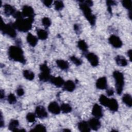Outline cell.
<instances>
[{"label": "cell", "instance_id": "obj_34", "mask_svg": "<svg viewBox=\"0 0 132 132\" xmlns=\"http://www.w3.org/2000/svg\"><path fill=\"white\" fill-rule=\"evenodd\" d=\"M122 4L124 8L130 10L131 7V4H132L131 1H130V0L123 1H122Z\"/></svg>", "mask_w": 132, "mask_h": 132}, {"label": "cell", "instance_id": "obj_33", "mask_svg": "<svg viewBox=\"0 0 132 132\" xmlns=\"http://www.w3.org/2000/svg\"><path fill=\"white\" fill-rule=\"evenodd\" d=\"M42 23L45 27L47 28L51 25V21L47 17H44L42 19Z\"/></svg>", "mask_w": 132, "mask_h": 132}, {"label": "cell", "instance_id": "obj_35", "mask_svg": "<svg viewBox=\"0 0 132 132\" xmlns=\"http://www.w3.org/2000/svg\"><path fill=\"white\" fill-rule=\"evenodd\" d=\"M7 100H8V102L9 103V104H14L16 102L15 96L12 93H10L8 95L7 97Z\"/></svg>", "mask_w": 132, "mask_h": 132}, {"label": "cell", "instance_id": "obj_43", "mask_svg": "<svg viewBox=\"0 0 132 132\" xmlns=\"http://www.w3.org/2000/svg\"><path fill=\"white\" fill-rule=\"evenodd\" d=\"M85 4H86L87 6L90 7L93 5V2L91 1H86L85 2H84Z\"/></svg>", "mask_w": 132, "mask_h": 132}, {"label": "cell", "instance_id": "obj_26", "mask_svg": "<svg viewBox=\"0 0 132 132\" xmlns=\"http://www.w3.org/2000/svg\"><path fill=\"white\" fill-rule=\"evenodd\" d=\"M23 74L24 78L27 80H31L34 79L35 74L32 71H31L30 70H24L23 71Z\"/></svg>", "mask_w": 132, "mask_h": 132}, {"label": "cell", "instance_id": "obj_36", "mask_svg": "<svg viewBox=\"0 0 132 132\" xmlns=\"http://www.w3.org/2000/svg\"><path fill=\"white\" fill-rule=\"evenodd\" d=\"M70 59L75 65H76L77 66L81 65L82 63V61L80 59L78 58L77 57H76L74 56H71L70 57Z\"/></svg>", "mask_w": 132, "mask_h": 132}, {"label": "cell", "instance_id": "obj_44", "mask_svg": "<svg viewBox=\"0 0 132 132\" xmlns=\"http://www.w3.org/2000/svg\"><path fill=\"white\" fill-rule=\"evenodd\" d=\"M127 56H128L130 61H131V50H129L127 51Z\"/></svg>", "mask_w": 132, "mask_h": 132}, {"label": "cell", "instance_id": "obj_10", "mask_svg": "<svg viewBox=\"0 0 132 132\" xmlns=\"http://www.w3.org/2000/svg\"><path fill=\"white\" fill-rule=\"evenodd\" d=\"M86 58L93 67H96L98 64V58L93 53H89L86 55Z\"/></svg>", "mask_w": 132, "mask_h": 132}, {"label": "cell", "instance_id": "obj_23", "mask_svg": "<svg viewBox=\"0 0 132 132\" xmlns=\"http://www.w3.org/2000/svg\"><path fill=\"white\" fill-rule=\"evenodd\" d=\"M56 64L58 67H59L60 69L66 70H67L69 67V63L64 60H57L56 61Z\"/></svg>", "mask_w": 132, "mask_h": 132}, {"label": "cell", "instance_id": "obj_45", "mask_svg": "<svg viewBox=\"0 0 132 132\" xmlns=\"http://www.w3.org/2000/svg\"><path fill=\"white\" fill-rule=\"evenodd\" d=\"M0 97H1V99L3 100V98L5 97V92L3 90H1V93H0Z\"/></svg>", "mask_w": 132, "mask_h": 132}, {"label": "cell", "instance_id": "obj_8", "mask_svg": "<svg viewBox=\"0 0 132 132\" xmlns=\"http://www.w3.org/2000/svg\"><path fill=\"white\" fill-rule=\"evenodd\" d=\"M22 13L23 15V16L27 17L28 18H34V10L33 8L28 5H25L23 6L22 8Z\"/></svg>", "mask_w": 132, "mask_h": 132}, {"label": "cell", "instance_id": "obj_19", "mask_svg": "<svg viewBox=\"0 0 132 132\" xmlns=\"http://www.w3.org/2000/svg\"><path fill=\"white\" fill-rule=\"evenodd\" d=\"M26 39L28 44L31 46H35L37 44L38 39L36 36H34L31 33L29 32L27 34Z\"/></svg>", "mask_w": 132, "mask_h": 132}, {"label": "cell", "instance_id": "obj_38", "mask_svg": "<svg viewBox=\"0 0 132 132\" xmlns=\"http://www.w3.org/2000/svg\"><path fill=\"white\" fill-rule=\"evenodd\" d=\"M107 3V7H111V6L112 5H114L116 4V2L113 1H107L106 2Z\"/></svg>", "mask_w": 132, "mask_h": 132}, {"label": "cell", "instance_id": "obj_16", "mask_svg": "<svg viewBox=\"0 0 132 132\" xmlns=\"http://www.w3.org/2000/svg\"><path fill=\"white\" fill-rule=\"evenodd\" d=\"M50 82L57 87H60L63 85L64 81L62 77L60 76L53 77L51 76L50 79Z\"/></svg>", "mask_w": 132, "mask_h": 132}, {"label": "cell", "instance_id": "obj_42", "mask_svg": "<svg viewBox=\"0 0 132 132\" xmlns=\"http://www.w3.org/2000/svg\"><path fill=\"white\" fill-rule=\"evenodd\" d=\"M74 30L77 32H79V30H80V27L79 26L78 24H75L74 26Z\"/></svg>", "mask_w": 132, "mask_h": 132}, {"label": "cell", "instance_id": "obj_2", "mask_svg": "<svg viewBox=\"0 0 132 132\" xmlns=\"http://www.w3.org/2000/svg\"><path fill=\"white\" fill-rule=\"evenodd\" d=\"M34 22V18H28L27 19L21 18L16 19L13 23L14 26L20 31L27 32L32 27V24Z\"/></svg>", "mask_w": 132, "mask_h": 132}, {"label": "cell", "instance_id": "obj_6", "mask_svg": "<svg viewBox=\"0 0 132 132\" xmlns=\"http://www.w3.org/2000/svg\"><path fill=\"white\" fill-rule=\"evenodd\" d=\"M40 70L41 73L39 75V79L42 81H47L50 80L51 77L50 75V69L48 68L46 63L42 64L40 66Z\"/></svg>", "mask_w": 132, "mask_h": 132}, {"label": "cell", "instance_id": "obj_1", "mask_svg": "<svg viewBox=\"0 0 132 132\" xmlns=\"http://www.w3.org/2000/svg\"><path fill=\"white\" fill-rule=\"evenodd\" d=\"M8 56L12 60L22 63L26 62L24 53L21 47L18 46H11L8 49Z\"/></svg>", "mask_w": 132, "mask_h": 132}, {"label": "cell", "instance_id": "obj_5", "mask_svg": "<svg viewBox=\"0 0 132 132\" xmlns=\"http://www.w3.org/2000/svg\"><path fill=\"white\" fill-rule=\"evenodd\" d=\"M1 30L2 32L11 38H15L16 36L15 28L13 24H5L2 19L1 22Z\"/></svg>", "mask_w": 132, "mask_h": 132}, {"label": "cell", "instance_id": "obj_25", "mask_svg": "<svg viewBox=\"0 0 132 132\" xmlns=\"http://www.w3.org/2000/svg\"><path fill=\"white\" fill-rule=\"evenodd\" d=\"M37 35L39 39L42 40H46L48 37L47 32L43 29H39L37 30Z\"/></svg>", "mask_w": 132, "mask_h": 132}, {"label": "cell", "instance_id": "obj_12", "mask_svg": "<svg viewBox=\"0 0 132 132\" xmlns=\"http://www.w3.org/2000/svg\"><path fill=\"white\" fill-rule=\"evenodd\" d=\"M92 114L96 118H100L103 116L102 107L97 104H95L92 108Z\"/></svg>", "mask_w": 132, "mask_h": 132}, {"label": "cell", "instance_id": "obj_3", "mask_svg": "<svg viewBox=\"0 0 132 132\" xmlns=\"http://www.w3.org/2000/svg\"><path fill=\"white\" fill-rule=\"evenodd\" d=\"M113 76L116 82L115 85L117 93L120 95L122 92L123 86L124 85V78L123 74L120 71H115L113 73Z\"/></svg>", "mask_w": 132, "mask_h": 132}, {"label": "cell", "instance_id": "obj_29", "mask_svg": "<svg viewBox=\"0 0 132 132\" xmlns=\"http://www.w3.org/2000/svg\"><path fill=\"white\" fill-rule=\"evenodd\" d=\"M109 98H108L107 97L105 96L104 95L102 94L99 98V102L100 104L104 106L107 107L108 105V104L109 101Z\"/></svg>", "mask_w": 132, "mask_h": 132}, {"label": "cell", "instance_id": "obj_15", "mask_svg": "<svg viewBox=\"0 0 132 132\" xmlns=\"http://www.w3.org/2000/svg\"><path fill=\"white\" fill-rule=\"evenodd\" d=\"M4 11L5 14L7 16L10 15L13 16L16 12L14 7L8 4H6L4 5Z\"/></svg>", "mask_w": 132, "mask_h": 132}, {"label": "cell", "instance_id": "obj_13", "mask_svg": "<svg viewBox=\"0 0 132 132\" xmlns=\"http://www.w3.org/2000/svg\"><path fill=\"white\" fill-rule=\"evenodd\" d=\"M90 128L94 130H98L101 127V122L97 118H92L88 122Z\"/></svg>", "mask_w": 132, "mask_h": 132}, {"label": "cell", "instance_id": "obj_24", "mask_svg": "<svg viewBox=\"0 0 132 132\" xmlns=\"http://www.w3.org/2000/svg\"><path fill=\"white\" fill-rule=\"evenodd\" d=\"M123 102L128 107H130L132 105V98L130 94H125L122 97Z\"/></svg>", "mask_w": 132, "mask_h": 132}, {"label": "cell", "instance_id": "obj_41", "mask_svg": "<svg viewBox=\"0 0 132 132\" xmlns=\"http://www.w3.org/2000/svg\"><path fill=\"white\" fill-rule=\"evenodd\" d=\"M107 92V94H108V95L109 96H111V95H112L114 93V92H113V90L111 89H109L107 90L106 91Z\"/></svg>", "mask_w": 132, "mask_h": 132}, {"label": "cell", "instance_id": "obj_28", "mask_svg": "<svg viewBox=\"0 0 132 132\" xmlns=\"http://www.w3.org/2000/svg\"><path fill=\"white\" fill-rule=\"evenodd\" d=\"M61 110L63 112L65 113H68L72 111V107L71 106L68 104H62L60 106Z\"/></svg>", "mask_w": 132, "mask_h": 132}, {"label": "cell", "instance_id": "obj_46", "mask_svg": "<svg viewBox=\"0 0 132 132\" xmlns=\"http://www.w3.org/2000/svg\"><path fill=\"white\" fill-rule=\"evenodd\" d=\"M64 131H71V130H69V129H64Z\"/></svg>", "mask_w": 132, "mask_h": 132}, {"label": "cell", "instance_id": "obj_31", "mask_svg": "<svg viewBox=\"0 0 132 132\" xmlns=\"http://www.w3.org/2000/svg\"><path fill=\"white\" fill-rule=\"evenodd\" d=\"M54 6L55 9L59 11L63 8L64 4L61 1H56L54 2Z\"/></svg>", "mask_w": 132, "mask_h": 132}, {"label": "cell", "instance_id": "obj_20", "mask_svg": "<svg viewBox=\"0 0 132 132\" xmlns=\"http://www.w3.org/2000/svg\"><path fill=\"white\" fill-rule=\"evenodd\" d=\"M64 89L69 92H72L75 88V85L74 82L70 80L64 82L63 84Z\"/></svg>", "mask_w": 132, "mask_h": 132}, {"label": "cell", "instance_id": "obj_30", "mask_svg": "<svg viewBox=\"0 0 132 132\" xmlns=\"http://www.w3.org/2000/svg\"><path fill=\"white\" fill-rule=\"evenodd\" d=\"M31 131H45L46 127L42 124H38L36 125L34 129L30 130Z\"/></svg>", "mask_w": 132, "mask_h": 132}, {"label": "cell", "instance_id": "obj_22", "mask_svg": "<svg viewBox=\"0 0 132 132\" xmlns=\"http://www.w3.org/2000/svg\"><path fill=\"white\" fill-rule=\"evenodd\" d=\"M19 125V121L17 120H14L12 119L9 122L8 128L9 130L12 131H17L19 130L18 129V127Z\"/></svg>", "mask_w": 132, "mask_h": 132}, {"label": "cell", "instance_id": "obj_39", "mask_svg": "<svg viewBox=\"0 0 132 132\" xmlns=\"http://www.w3.org/2000/svg\"><path fill=\"white\" fill-rule=\"evenodd\" d=\"M43 3L44 4V5H45L46 7H50L53 3V1H49V0L48 1H43Z\"/></svg>", "mask_w": 132, "mask_h": 132}, {"label": "cell", "instance_id": "obj_18", "mask_svg": "<svg viewBox=\"0 0 132 132\" xmlns=\"http://www.w3.org/2000/svg\"><path fill=\"white\" fill-rule=\"evenodd\" d=\"M78 128L80 131H90V128L87 122L83 121L78 123Z\"/></svg>", "mask_w": 132, "mask_h": 132}, {"label": "cell", "instance_id": "obj_9", "mask_svg": "<svg viewBox=\"0 0 132 132\" xmlns=\"http://www.w3.org/2000/svg\"><path fill=\"white\" fill-rule=\"evenodd\" d=\"M48 111L54 114H58L60 112L61 109L58 103L56 102H52L48 106Z\"/></svg>", "mask_w": 132, "mask_h": 132}, {"label": "cell", "instance_id": "obj_40", "mask_svg": "<svg viewBox=\"0 0 132 132\" xmlns=\"http://www.w3.org/2000/svg\"><path fill=\"white\" fill-rule=\"evenodd\" d=\"M0 127L2 128L4 126V120H3V115H2V112L1 113V118H0Z\"/></svg>", "mask_w": 132, "mask_h": 132}, {"label": "cell", "instance_id": "obj_11", "mask_svg": "<svg viewBox=\"0 0 132 132\" xmlns=\"http://www.w3.org/2000/svg\"><path fill=\"white\" fill-rule=\"evenodd\" d=\"M35 112L36 116L41 119H43L47 117V113L45 108L41 105L38 106L36 108Z\"/></svg>", "mask_w": 132, "mask_h": 132}, {"label": "cell", "instance_id": "obj_7", "mask_svg": "<svg viewBox=\"0 0 132 132\" xmlns=\"http://www.w3.org/2000/svg\"><path fill=\"white\" fill-rule=\"evenodd\" d=\"M110 44L115 48H120L122 46V42L120 38L116 36L111 35L108 39Z\"/></svg>", "mask_w": 132, "mask_h": 132}, {"label": "cell", "instance_id": "obj_4", "mask_svg": "<svg viewBox=\"0 0 132 132\" xmlns=\"http://www.w3.org/2000/svg\"><path fill=\"white\" fill-rule=\"evenodd\" d=\"M79 7L86 19L89 22L90 25L93 26L95 24V16L92 13L91 10L89 6H87L84 2L79 4Z\"/></svg>", "mask_w": 132, "mask_h": 132}, {"label": "cell", "instance_id": "obj_17", "mask_svg": "<svg viewBox=\"0 0 132 132\" xmlns=\"http://www.w3.org/2000/svg\"><path fill=\"white\" fill-rule=\"evenodd\" d=\"M107 107H108L109 109L112 111H117L119 108L118 103L116 99L113 98H111L109 100Z\"/></svg>", "mask_w": 132, "mask_h": 132}, {"label": "cell", "instance_id": "obj_27", "mask_svg": "<svg viewBox=\"0 0 132 132\" xmlns=\"http://www.w3.org/2000/svg\"><path fill=\"white\" fill-rule=\"evenodd\" d=\"M77 46L82 52H86L87 51L88 45L86 42L83 40H80L78 41Z\"/></svg>", "mask_w": 132, "mask_h": 132}, {"label": "cell", "instance_id": "obj_32", "mask_svg": "<svg viewBox=\"0 0 132 132\" xmlns=\"http://www.w3.org/2000/svg\"><path fill=\"white\" fill-rule=\"evenodd\" d=\"M35 119H36V115L32 112H29L27 113V114L26 115V120L28 122L32 123L35 122Z\"/></svg>", "mask_w": 132, "mask_h": 132}, {"label": "cell", "instance_id": "obj_21", "mask_svg": "<svg viewBox=\"0 0 132 132\" xmlns=\"http://www.w3.org/2000/svg\"><path fill=\"white\" fill-rule=\"evenodd\" d=\"M117 64L121 67H125L127 64V61L125 58L121 55H118L115 57Z\"/></svg>", "mask_w": 132, "mask_h": 132}, {"label": "cell", "instance_id": "obj_37", "mask_svg": "<svg viewBox=\"0 0 132 132\" xmlns=\"http://www.w3.org/2000/svg\"><path fill=\"white\" fill-rule=\"evenodd\" d=\"M16 94L18 96H22L24 94V89L21 88V87H19L17 89L16 91Z\"/></svg>", "mask_w": 132, "mask_h": 132}, {"label": "cell", "instance_id": "obj_14", "mask_svg": "<svg viewBox=\"0 0 132 132\" xmlns=\"http://www.w3.org/2000/svg\"><path fill=\"white\" fill-rule=\"evenodd\" d=\"M107 81L105 77H102L99 78L96 82V87L98 89H105L107 88Z\"/></svg>", "mask_w": 132, "mask_h": 132}]
</instances>
